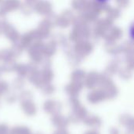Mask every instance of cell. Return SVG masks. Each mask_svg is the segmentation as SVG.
<instances>
[{
	"mask_svg": "<svg viewBox=\"0 0 134 134\" xmlns=\"http://www.w3.org/2000/svg\"><path fill=\"white\" fill-rule=\"evenodd\" d=\"M68 104L70 107V113L68 119L71 123L79 124L82 122L83 119L88 115L87 108L82 104L79 97H69Z\"/></svg>",
	"mask_w": 134,
	"mask_h": 134,
	"instance_id": "6da1fadb",
	"label": "cell"
},
{
	"mask_svg": "<svg viewBox=\"0 0 134 134\" xmlns=\"http://www.w3.org/2000/svg\"><path fill=\"white\" fill-rule=\"evenodd\" d=\"M100 84L101 90L104 92L107 100H112L115 99L119 95V90L117 86L108 79H100Z\"/></svg>",
	"mask_w": 134,
	"mask_h": 134,
	"instance_id": "7a4b0ae2",
	"label": "cell"
},
{
	"mask_svg": "<svg viewBox=\"0 0 134 134\" xmlns=\"http://www.w3.org/2000/svg\"><path fill=\"white\" fill-rule=\"evenodd\" d=\"M63 109V104L54 99H47L42 104L43 111L49 115H54L61 113Z\"/></svg>",
	"mask_w": 134,
	"mask_h": 134,
	"instance_id": "3957f363",
	"label": "cell"
},
{
	"mask_svg": "<svg viewBox=\"0 0 134 134\" xmlns=\"http://www.w3.org/2000/svg\"><path fill=\"white\" fill-rule=\"evenodd\" d=\"M86 100L89 104L92 105H97L107 100V97L101 89L93 90L87 94Z\"/></svg>",
	"mask_w": 134,
	"mask_h": 134,
	"instance_id": "277c9868",
	"label": "cell"
},
{
	"mask_svg": "<svg viewBox=\"0 0 134 134\" xmlns=\"http://www.w3.org/2000/svg\"><path fill=\"white\" fill-rule=\"evenodd\" d=\"M82 123L90 129L99 130L103 126V120L97 115L88 113V115L83 119Z\"/></svg>",
	"mask_w": 134,
	"mask_h": 134,
	"instance_id": "5b68a950",
	"label": "cell"
},
{
	"mask_svg": "<svg viewBox=\"0 0 134 134\" xmlns=\"http://www.w3.org/2000/svg\"><path fill=\"white\" fill-rule=\"evenodd\" d=\"M22 112L27 117H35L38 113V107L33 100L20 103Z\"/></svg>",
	"mask_w": 134,
	"mask_h": 134,
	"instance_id": "8992f818",
	"label": "cell"
},
{
	"mask_svg": "<svg viewBox=\"0 0 134 134\" xmlns=\"http://www.w3.org/2000/svg\"><path fill=\"white\" fill-rule=\"evenodd\" d=\"M50 122L51 124L57 129L68 128L71 123L68 116H65L61 113L52 115L50 119Z\"/></svg>",
	"mask_w": 134,
	"mask_h": 134,
	"instance_id": "52a82bcc",
	"label": "cell"
},
{
	"mask_svg": "<svg viewBox=\"0 0 134 134\" xmlns=\"http://www.w3.org/2000/svg\"><path fill=\"white\" fill-rule=\"evenodd\" d=\"M82 88H83V85L82 84V82H73L68 84L65 87L64 90L69 97H79L80 93L82 90Z\"/></svg>",
	"mask_w": 134,
	"mask_h": 134,
	"instance_id": "ba28073f",
	"label": "cell"
},
{
	"mask_svg": "<svg viewBox=\"0 0 134 134\" xmlns=\"http://www.w3.org/2000/svg\"><path fill=\"white\" fill-rule=\"evenodd\" d=\"M119 124L126 130H134V115L129 113H123L119 117Z\"/></svg>",
	"mask_w": 134,
	"mask_h": 134,
	"instance_id": "9c48e42d",
	"label": "cell"
},
{
	"mask_svg": "<svg viewBox=\"0 0 134 134\" xmlns=\"http://www.w3.org/2000/svg\"><path fill=\"white\" fill-rule=\"evenodd\" d=\"M100 79L99 78V76L97 75L91 74L89 76H87V78L86 79L85 85L88 89L93 90L97 86H98V84L100 83Z\"/></svg>",
	"mask_w": 134,
	"mask_h": 134,
	"instance_id": "30bf717a",
	"label": "cell"
},
{
	"mask_svg": "<svg viewBox=\"0 0 134 134\" xmlns=\"http://www.w3.org/2000/svg\"><path fill=\"white\" fill-rule=\"evenodd\" d=\"M10 134H34L31 129L27 126L16 125L10 129Z\"/></svg>",
	"mask_w": 134,
	"mask_h": 134,
	"instance_id": "8fae6325",
	"label": "cell"
},
{
	"mask_svg": "<svg viewBox=\"0 0 134 134\" xmlns=\"http://www.w3.org/2000/svg\"><path fill=\"white\" fill-rule=\"evenodd\" d=\"M4 97H5L4 98L5 102L8 104H13L18 100V97L16 96V94L15 93L9 92V91L4 95Z\"/></svg>",
	"mask_w": 134,
	"mask_h": 134,
	"instance_id": "7c38bea8",
	"label": "cell"
},
{
	"mask_svg": "<svg viewBox=\"0 0 134 134\" xmlns=\"http://www.w3.org/2000/svg\"><path fill=\"white\" fill-rule=\"evenodd\" d=\"M33 93L29 91V90H25L23 91L20 93V95L18 96V100L19 102H24V101H27V100H33Z\"/></svg>",
	"mask_w": 134,
	"mask_h": 134,
	"instance_id": "4fadbf2b",
	"label": "cell"
},
{
	"mask_svg": "<svg viewBox=\"0 0 134 134\" xmlns=\"http://www.w3.org/2000/svg\"><path fill=\"white\" fill-rule=\"evenodd\" d=\"M42 93L45 96H51L55 93V88L53 85L49 83L45 84L42 86Z\"/></svg>",
	"mask_w": 134,
	"mask_h": 134,
	"instance_id": "5bb4252c",
	"label": "cell"
},
{
	"mask_svg": "<svg viewBox=\"0 0 134 134\" xmlns=\"http://www.w3.org/2000/svg\"><path fill=\"white\" fill-rule=\"evenodd\" d=\"M10 127L5 122L0 123V134H10Z\"/></svg>",
	"mask_w": 134,
	"mask_h": 134,
	"instance_id": "9a60e30c",
	"label": "cell"
},
{
	"mask_svg": "<svg viewBox=\"0 0 134 134\" xmlns=\"http://www.w3.org/2000/svg\"><path fill=\"white\" fill-rule=\"evenodd\" d=\"M9 87L5 82H0V97L8 92Z\"/></svg>",
	"mask_w": 134,
	"mask_h": 134,
	"instance_id": "2e32d148",
	"label": "cell"
},
{
	"mask_svg": "<svg viewBox=\"0 0 134 134\" xmlns=\"http://www.w3.org/2000/svg\"><path fill=\"white\" fill-rule=\"evenodd\" d=\"M108 134H121V131L116 126H111L108 130Z\"/></svg>",
	"mask_w": 134,
	"mask_h": 134,
	"instance_id": "e0dca14e",
	"label": "cell"
},
{
	"mask_svg": "<svg viewBox=\"0 0 134 134\" xmlns=\"http://www.w3.org/2000/svg\"><path fill=\"white\" fill-rule=\"evenodd\" d=\"M53 134H70L69 131L67 130V128H62V129H57Z\"/></svg>",
	"mask_w": 134,
	"mask_h": 134,
	"instance_id": "ac0fdd59",
	"label": "cell"
},
{
	"mask_svg": "<svg viewBox=\"0 0 134 134\" xmlns=\"http://www.w3.org/2000/svg\"><path fill=\"white\" fill-rule=\"evenodd\" d=\"M83 134H100V133L98 131V130L90 129V130H88L85 131Z\"/></svg>",
	"mask_w": 134,
	"mask_h": 134,
	"instance_id": "d6986e66",
	"label": "cell"
},
{
	"mask_svg": "<svg viewBox=\"0 0 134 134\" xmlns=\"http://www.w3.org/2000/svg\"><path fill=\"white\" fill-rule=\"evenodd\" d=\"M124 134H134V130H126Z\"/></svg>",
	"mask_w": 134,
	"mask_h": 134,
	"instance_id": "ffe728a7",
	"label": "cell"
},
{
	"mask_svg": "<svg viewBox=\"0 0 134 134\" xmlns=\"http://www.w3.org/2000/svg\"><path fill=\"white\" fill-rule=\"evenodd\" d=\"M34 134H43L42 133H41V132H37V133H35Z\"/></svg>",
	"mask_w": 134,
	"mask_h": 134,
	"instance_id": "44dd1931",
	"label": "cell"
},
{
	"mask_svg": "<svg viewBox=\"0 0 134 134\" xmlns=\"http://www.w3.org/2000/svg\"><path fill=\"white\" fill-rule=\"evenodd\" d=\"M1 106H2V104H1V101H0V108H1Z\"/></svg>",
	"mask_w": 134,
	"mask_h": 134,
	"instance_id": "7402d4cb",
	"label": "cell"
}]
</instances>
